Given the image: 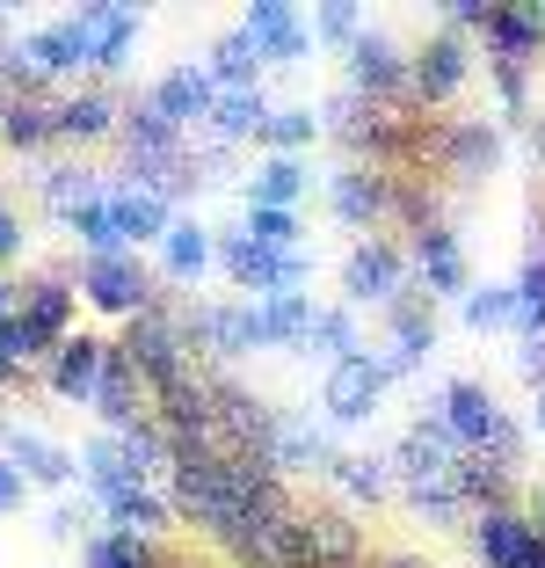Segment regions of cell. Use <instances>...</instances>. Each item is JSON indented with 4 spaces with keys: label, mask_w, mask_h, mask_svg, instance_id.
I'll return each instance as SVG.
<instances>
[{
    "label": "cell",
    "mask_w": 545,
    "mask_h": 568,
    "mask_svg": "<svg viewBox=\"0 0 545 568\" xmlns=\"http://www.w3.org/2000/svg\"><path fill=\"white\" fill-rule=\"evenodd\" d=\"M436 423L451 430V445H459V452H487V459H502V467H516V459H524L516 423L502 416V402L480 379H451L444 394H436Z\"/></svg>",
    "instance_id": "obj_1"
},
{
    "label": "cell",
    "mask_w": 545,
    "mask_h": 568,
    "mask_svg": "<svg viewBox=\"0 0 545 568\" xmlns=\"http://www.w3.org/2000/svg\"><path fill=\"white\" fill-rule=\"evenodd\" d=\"M116 357L146 379V394H161V386H175L182 372H189V343H182V314H167L161 300L146 306V314L132 321V335L116 343Z\"/></svg>",
    "instance_id": "obj_2"
},
{
    "label": "cell",
    "mask_w": 545,
    "mask_h": 568,
    "mask_svg": "<svg viewBox=\"0 0 545 568\" xmlns=\"http://www.w3.org/2000/svg\"><path fill=\"white\" fill-rule=\"evenodd\" d=\"M408 81H414V59L393 44V37L363 30L357 44H349V95H363L371 110H393V102L408 95Z\"/></svg>",
    "instance_id": "obj_3"
},
{
    "label": "cell",
    "mask_w": 545,
    "mask_h": 568,
    "mask_svg": "<svg viewBox=\"0 0 545 568\" xmlns=\"http://www.w3.org/2000/svg\"><path fill=\"white\" fill-rule=\"evenodd\" d=\"M342 292H349V306H393V300H408V248H393L385 234L357 241L349 263H342Z\"/></svg>",
    "instance_id": "obj_4"
},
{
    "label": "cell",
    "mask_w": 545,
    "mask_h": 568,
    "mask_svg": "<svg viewBox=\"0 0 545 568\" xmlns=\"http://www.w3.org/2000/svg\"><path fill=\"white\" fill-rule=\"evenodd\" d=\"M81 292L102 306V314H124V321H138L153 306V277L138 270V255H88Z\"/></svg>",
    "instance_id": "obj_5"
},
{
    "label": "cell",
    "mask_w": 545,
    "mask_h": 568,
    "mask_svg": "<svg viewBox=\"0 0 545 568\" xmlns=\"http://www.w3.org/2000/svg\"><path fill=\"white\" fill-rule=\"evenodd\" d=\"M66 321H73V292L59 277H37L22 284V357H59V343H66Z\"/></svg>",
    "instance_id": "obj_6"
},
{
    "label": "cell",
    "mask_w": 545,
    "mask_h": 568,
    "mask_svg": "<svg viewBox=\"0 0 545 568\" xmlns=\"http://www.w3.org/2000/svg\"><path fill=\"white\" fill-rule=\"evenodd\" d=\"M291 547H298V568H363V539L342 510H298Z\"/></svg>",
    "instance_id": "obj_7"
},
{
    "label": "cell",
    "mask_w": 545,
    "mask_h": 568,
    "mask_svg": "<svg viewBox=\"0 0 545 568\" xmlns=\"http://www.w3.org/2000/svg\"><path fill=\"white\" fill-rule=\"evenodd\" d=\"M459 459L465 452L451 445V430L436 416H422V423H408V437L393 445V474H400V488H422V481H451L459 474Z\"/></svg>",
    "instance_id": "obj_8"
},
{
    "label": "cell",
    "mask_w": 545,
    "mask_h": 568,
    "mask_svg": "<svg viewBox=\"0 0 545 568\" xmlns=\"http://www.w3.org/2000/svg\"><path fill=\"white\" fill-rule=\"evenodd\" d=\"M385 365L371 351H357V357H342V365H328V386H320V408H328L335 423H363L371 408H379V394H385Z\"/></svg>",
    "instance_id": "obj_9"
},
{
    "label": "cell",
    "mask_w": 545,
    "mask_h": 568,
    "mask_svg": "<svg viewBox=\"0 0 545 568\" xmlns=\"http://www.w3.org/2000/svg\"><path fill=\"white\" fill-rule=\"evenodd\" d=\"M465 73H473V44H465L459 30H436L430 44L414 51V81H408V95L414 102H451L465 88Z\"/></svg>",
    "instance_id": "obj_10"
},
{
    "label": "cell",
    "mask_w": 545,
    "mask_h": 568,
    "mask_svg": "<svg viewBox=\"0 0 545 568\" xmlns=\"http://www.w3.org/2000/svg\"><path fill=\"white\" fill-rule=\"evenodd\" d=\"M473 547L487 568H538L545 539L531 532L524 510H487V518H473Z\"/></svg>",
    "instance_id": "obj_11"
},
{
    "label": "cell",
    "mask_w": 545,
    "mask_h": 568,
    "mask_svg": "<svg viewBox=\"0 0 545 568\" xmlns=\"http://www.w3.org/2000/svg\"><path fill=\"white\" fill-rule=\"evenodd\" d=\"M110 351H116V343H102V335H66L59 357H51V394L88 408V402H95V386H102V372H110Z\"/></svg>",
    "instance_id": "obj_12"
},
{
    "label": "cell",
    "mask_w": 545,
    "mask_h": 568,
    "mask_svg": "<svg viewBox=\"0 0 545 568\" xmlns=\"http://www.w3.org/2000/svg\"><path fill=\"white\" fill-rule=\"evenodd\" d=\"M153 110H161L167 124H175V132H189V124H204L212 118V102H218V81L204 67H175V73H161V81H153Z\"/></svg>",
    "instance_id": "obj_13"
},
{
    "label": "cell",
    "mask_w": 545,
    "mask_h": 568,
    "mask_svg": "<svg viewBox=\"0 0 545 568\" xmlns=\"http://www.w3.org/2000/svg\"><path fill=\"white\" fill-rule=\"evenodd\" d=\"M408 270L422 284H430V300H451V292H473V277H465V255H459V234H444V226H422L408 248Z\"/></svg>",
    "instance_id": "obj_14"
},
{
    "label": "cell",
    "mask_w": 545,
    "mask_h": 568,
    "mask_svg": "<svg viewBox=\"0 0 545 568\" xmlns=\"http://www.w3.org/2000/svg\"><path fill=\"white\" fill-rule=\"evenodd\" d=\"M328 204H335V219H349V226L371 234V226L393 219V175H379V168H349V175H335Z\"/></svg>",
    "instance_id": "obj_15"
},
{
    "label": "cell",
    "mask_w": 545,
    "mask_h": 568,
    "mask_svg": "<svg viewBox=\"0 0 545 568\" xmlns=\"http://www.w3.org/2000/svg\"><path fill=\"white\" fill-rule=\"evenodd\" d=\"M320 306L306 300V292H277V300H248V335L255 351H284V343H306V328H313Z\"/></svg>",
    "instance_id": "obj_16"
},
{
    "label": "cell",
    "mask_w": 545,
    "mask_h": 568,
    "mask_svg": "<svg viewBox=\"0 0 545 568\" xmlns=\"http://www.w3.org/2000/svg\"><path fill=\"white\" fill-rule=\"evenodd\" d=\"M0 459H8V467H16L30 488H66L73 467H81L73 452L44 445V437H30V430H8V423H0Z\"/></svg>",
    "instance_id": "obj_17"
},
{
    "label": "cell",
    "mask_w": 545,
    "mask_h": 568,
    "mask_svg": "<svg viewBox=\"0 0 545 568\" xmlns=\"http://www.w3.org/2000/svg\"><path fill=\"white\" fill-rule=\"evenodd\" d=\"M240 30H248V37H255V51H263V59H277V67L306 59V44H313V30H306V22H298L284 0H255Z\"/></svg>",
    "instance_id": "obj_18"
},
{
    "label": "cell",
    "mask_w": 545,
    "mask_h": 568,
    "mask_svg": "<svg viewBox=\"0 0 545 568\" xmlns=\"http://www.w3.org/2000/svg\"><path fill=\"white\" fill-rule=\"evenodd\" d=\"M73 22H81V37H88V67H95V73L124 67V51H132V37H138L132 8H81Z\"/></svg>",
    "instance_id": "obj_19"
},
{
    "label": "cell",
    "mask_w": 545,
    "mask_h": 568,
    "mask_svg": "<svg viewBox=\"0 0 545 568\" xmlns=\"http://www.w3.org/2000/svg\"><path fill=\"white\" fill-rule=\"evenodd\" d=\"M487 59H510V67H524L531 51L545 44V16L538 8H510V0H495V16H487Z\"/></svg>",
    "instance_id": "obj_20"
},
{
    "label": "cell",
    "mask_w": 545,
    "mask_h": 568,
    "mask_svg": "<svg viewBox=\"0 0 545 568\" xmlns=\"http://www.w3.org/2000/svg\"><path fill=\"white\" fill-rule=\"evenodd\" d=\"M138 402H146V379L110 351V372H102V386H95V402H88V408H95L110 430H132V423H146V408H138Z\"/></svg>",
    "instance_id": "obj_21"
},
{
    "label": "cell",
    "mask_w": 545,
    "mask_h": 568,
    "mask_svg": "<svg viewBox=\"0 0 545 568\" xmlns=\"http://www.w3.org/2000/svg\"><path fill=\"white\" fill-rule=\"evenodd\" d=\"M263 124H269V95H263V88H218L204 132H212L218 146H233V139H255Z\"/></svg>",
    "instance_id": "obj_22"
},
{
    "label": "cell",
    "mask_w": 545,
    "mask_h": 568,
    "mask_svg": "<svg viewBox=\"0 0 545 568\" xmlns=\"http://www.w3.org/2000/svg\"><path fill=\"white\" fill-rule=\"evenodd\" d=\"M22 59H30L44 81H51V73L88 67V37H81V22L66 16V22H44V30H30V37H22Z\"/></svg>",
    "instance_id": "obj_23"
},
{
    "label": "cell",
    "mask_w": 545,
    "mask_h": 568,
    "mask_svg": "<svg viewBox=\"0 0 545 568\" xmlns=\"http://www.w3.org/2000/svg\"><path fill=\"white\" fill-rule=\"evenodd\" d=\"M110 204H116V234H124V248H138V241H167V226H175L167 197H153V190H138V183L110 190Z\"/></svg>",
    "instance_id": "obj_24"
},
{
    "label": "cell",
    "mask_w": 545,
    "mask_h": 568,
    "mask_svg": "<svg viewBox=\"0 0 545 568\" xmlns=\"http://www.w3.org/2000/svg\"><path fill=\"white\" fill-rule=\"evenodd\" d=\"M510 474L516 467H502V459H487V452H465V459H459L465 510H473V518H487V510H516V503H510Z\"/></svg>",
    "instance_id": "obj_25"
},
{
    "label": "cell",
    "mask_w": 545,
    "mask_h": 568,
    "mask_svg": "<svg viewBox=\"0 0 545 568\" xmlns=\"http://www.w3.org/2000/svg\"><path fill=\"white\" fill-rule=\"evenodd\" d=\"M269 467H277V474L335 467V452H328V437H320L313 423H298V416H277V430H269Z\"/></svg>",
    "instance_id": "obj_26"
},
{
    "label": "cell",
    "mask_w": 545,
    "mask_h": 568,
    "mask_svg": "<svg viewBox=\"0 0 545 568\" xmlns=\"http://www.w3.org/2000/svg\"><path fill=\"white\" fill-rule=\"evenodd\" d=\"M385 328H393V357H400L408 372L436 351V314H430V300H414V292L385 306Z\"/></svg>",
    "instance_id": "obj_27"
},
{
    "label": "cell",
    "mask_w": 545,
    "mask_h": 568,
    "mask_svg": "<svg viewBox=\"0 0 545 568\" xmlns=\"http://www.w3.org/2000/svg\"><path fill=\"white\" fill-rule=\"evenodd\" d=\"M0 139H8V146H44V139H59V102L51 95H8L0 102Z\"/></svg>",
    "instance_id": "obj_28"
},
{
    "label": "cell",
    "mask_w": 545,
    "mask_h": 568,
    "mask_svg": "<svg viewBox=\"0 0 545 568\" xmlns=\"http://www.w3.org/2000/svg\"><path fill=\"white\" fill-rule=\"evenodd\" d=\"M212 234H204L197 219H175V226H167V241H161V270L167 277H204V270H212Z\"/></svg>",
    "instance_id": "obj_29"
},
{
    "label": "cell",
    "mask_w": 545,
    "mask_h": 568,
    "mask_svg": "<svg viewBox=\"0 0 545 568\" xmlns=\"http://www.w3.org/2000/svg\"><path fill=\"white\" fill-rule=\"evenodd\" d=\"M102 510H110V525L124 539H161V525H167V510H175V503H161L153 488H124V496H110Z\"/></svg>",
    "instance_id": "obj_30"
},
{
    "label": "cell",
    "mask_w": 545,
    "mask_h": 568,
    "mask_svg": "<svg viewBox=\"0 0 545 568\" xmlns=\"http://www.w3.org/2000/svg\"><path fill=\"white\" fill-rule=\"evenodd\" d=\"M444 161H451V175H487V168L502 161L495 124H451L444 132Z\"/></svg>",
    "instance_id": "obj_31"
},
{
    "label": "cell",
    "mask_w": 545,
    "mask_h": 568,
    "mask_svg": "<svg viewBox=\"0 0 545 568\" xmlns=\"http://www.w3.org/2000/svg\"><path fill=\"white\" fill-rule=\"evenodd\" d=\"M335 488L357 503H379L385 488H393V459H371V452H335Z\"/></svg>",
    "instance_id": "obj_32"
},
{
    "label": "cell",
    "mask_w": 545,
    "mask_h": 568,
    "mask_svg": "<svg viewBox=\"0 0 545 568\" xmlns=\"http://www.w3.org/2000/svg\"><path fill=\"white\" fill-rule=\"evenodd\" d=\"M204 73H212L218 88H255V73H263V51H255L248 30H226V37L212 44V67H204Z\"/></svg>",
    "instance_id": "obj_33"
},
{
    "label": "cell",
    "mask_w": 545,
    "mask_h": 568,
    "mask_svg": "<svg viewBox=\"0 0 545 568\" xmlns=\"http://www.w3.org/2000/svg\"><path fill=\"white\" fill-rule=\"evenodd\" d=\"M102 132H116L110 88H81L73 102H59V139H102Z\"/></svg>",
    "instance_id": "obj_34"
},
{
    "label": "cell",
    "mask_w": 545,
    "mask_h": 568,
    "mask_svg": "<svg viewBox=\"0 0 545 568\" xmlns=\"http://www.w3.org/2000/svg\"><path fill=\"white\" fill-rule=\"evenodd\" d=\"M66 226H73V241H81L88 255H132V248H124V234H116V204H110V190H102V197H88L81 212L66 219Z\"/></svg>",
    "instance_id": "obj_35"
},
{
    "label": "cell",
    "mask_w": 545,
    "mask_h": 568,
    "mask_svg": "<svg viewBox=\"0 0 545 568\" xmlns=\"http://www.w3.org/2000/svg\"><path fill=\"white\" fill-rule=\"evenodd\" d=\"M298 190H306V168H298L291 153H269V161L255 168V190H248V204H269V212H291V204H298Z\"/></svg>",
    "instance_id": "obj_36"
},
{
    "label": "cell",
    "mask_w": 545,
    "mask_h": 568,
    "mask_svg": "<svg viewBox=\"0 0 545 568\" xmlns=\"http://www.w3.org/2000/svg\"><path fill=\"white\" fill-rule=\"evenodd\" d=\"M88 568H175L153 539H124V532H95L88 539Z\"/></svg>",
    "instance_id": "obj_37"
},
{
    "label": "cell",
    "mask_w": 545,
    "mask_h": 568,
    "mask_svg": "<svg viewBox=\"0 0 545 568\" xmlns=\"http://www.w3.org/2000/svg\"><path fill=\"white\" fill-rule=\"evenodd\" d=\"M306 351H320L328 365L357 357V351H363V343H357V314H349V306H320L313 328H306Z\"/></svg>",
    "instance_id": "obj_38"
},
{
    "label": "cell",
    "mask_w": 545,
    "mask_h": 568,
    "mask_svg": "<svg viewBox=\"0 0 545 568\" xmlns=\"http://www.w3.org/2000/svg\"><path fill=\"white\" fill-rule=\"evenodd\" d=\"M313 132H320V118L306 110V102H291V110H269V124L255 139H263L269 153H291V161H298V146H313Z\"/></svg>",
    "instance_id": "obj_39"
},
{
    "label": "cell",
    "mask_w": 545,
    "mask_h": 568,
    "mask_svg": "<svg viewBox=\"0 0 545 568\" xmlns=\"http://www.w3.org/2000/svg\"><path fill=\"white\" fill-rule=\"evenodd\" d=\"M465 328H516V284H473L465 292Z\"/></svg>",
    "instance_id": "obj_40"
},
{
    "label": "cell",
    "mask_w": 545,
    "mask_h": 568,
    "mask_svg": "<svg viewBox=\"0 0 545 568\" xmlns=\"http://www.w3.org/2000/svg\"><path fill=\"white\" fill-rule=\"evenodd\" d=\"M240 234L269 255H298V212H269V204H248V226Z\"/></svg>",
    "instance_id": "obj_41"
},
{
    "label": "cell",
    "mask_w": 545,
    "mask_h": 568,
    "mask_svg": "<svg viewBox=\"0 0 545 568\" xmlns=\"http://www.w3.org/2000/svg\"><path fill=\"white\" fill-rule=\"evenodd\" d=\"M88 197H102V183L88 175V168H51V175H44V204H51L59 219H73Z\"/></svg>",
    "instance_id": "obj_42"
},
{
    "label": "cell",
    "mask_w": 545,
    "mask_h": 568,
    "mask_svg": "<svg viewBox=\"0 0 545 568\" xmlns=\"http://www.w3.org/2000/svg\"><path fill=\"white\" fill-rule=\"evenodd\" d=\"M516 328H524V343L545 335V255H531V270L516 277Z\"/></svg>",
    "instance_id": "obj_43"
},
{
    "label": "cell",
    "mask_w": 545,
    "mask_h": 568,
    "mask_svg": "<svg viewBox=\"0 0 545 568\" xmlns=\"http://www.w3.org/2000/svg\"><path fill=\"white\" fill-rule=\"evenodd\" d=\"M408 503L422 510V518H459V510H465L459 474H451V481H422V488H408Z\"/></svg>",
    "instance_id": "obj_44"
},
{
    "label": "cell",
    "mask_w": 545,
    "mask_h": 568,
    "mask_svg": "<svg viewBox=\"0 0 545 568\" xmlns=\"http://www.w3.org/2000/svg\"><path fill=\"white\" fill-rule=\"evenodd\" d=\"M313 30L320 37H328V44H357V8H349V0H328V8H320V16H313Z\"/></svg>",
    "instance_id": "obj_45"
},
{
    "label": "cell",
    "mask_w": 545,
    "mask_h": 568,
    "mask_svg": "<svg viewBox=\"0 0 545 568\" xmlns=\"http://www.w3.org/2000/svg\"><path fill=\"white\" fill-rule=\"evenodd\" d=\"M22 365H30V357H22V328H16V321H0V379H16Z\"/></svg>",
    "instance_id": "obj_46"
},
{
    "label": "cell",
    "mask_w": 545,
    "mask_h": 568,
    "mask_svg": "<svg viewBox=\"0 0 545 568\" xmlns=\"http://www.w3.org/2000/svg\"><path fill=\"white\" fill-rule=\"evenodd\" d=\"M502 81V110H524V67H510V59H487Z\"/></svg>",
    "instance_id": "obj_47"
},
{
    "label": "cell",
    "mask_w": 545,
    "mask_h": 568,
    "mask_svg": "<svg viewBox=\"0 0 545 568\" xmlns=\"http://www.w3.org/2000/svg\"><path fill=\"white\" fill-rule=\"evenodd\" d=\"M22 496H30V481H22V474L0 459V510H22Z\"/></svg>",
    "instance_id": "obj_48"
},
{
    "label": "cell",
    "mask_w": 545,
    "mask_h": 568,
    "mask_svg": "<svg viewBox=\"0 0 545 568\" xmlns=\"http://www.w3.org/2000/svg\"><path fill=\"white\" fill-rule=\"evenodd\" d=\"M8 255H22V219L0 204V263H8Z\"/></svg>",
    "instance_id": "obj_49"
},
{
    "label": "cell",
    "mask_w": 545,
    "mask_h": 568,
    "mask_svg": "<svg viewBox=\"0 0 545 568\" xmlns=\"http://www.w3.org/2000/svg\"><path fill=\"white\" fill-rule=\"evenodd\" d=\"M524 379L545 394V335H531V343H524Z\"/></svg>",
    "instance_id": "obj_50"
},
{
    "label": "cell",
    "mask_w": 545,
    "mask_h": 568,
    "mask_svg": "<svg viewBox=\"0 0 545 568\" xmlns=\"http://www.w3.org/2000/svg\"><path fill=\"white\" fill-rule=\"evenodd\" d=\"M73 532H81V510H73V503H66V510H51V539H73Z\"/></svg>",
    "instance_id": "obj_51"
},
{
    "label": "cell",
    "mask_w": 545,
    "mask_h": 568,
    "mask_svg": "<svg viewBox=\"0 0 545 568\" xmlns=\"http://www.w3.org/2000/svg\"><path fill=\"white\" fill-rule=\"evenodd\" d=\"M0 102H8V44H0Z\"/></svg>",
    "instance_id": "obj_52"
},
{
    "label": "cell",
    "mask_w": 545,
    "mask_h": 568,
    "mask_svg": "<svg viewBox=\"0 0 545 568\" xmlns=\"http://www.w3.org/2000/svg\"><path fill=\"white\" fill-rule=\"evenodd\" d=\"M531 139H538V161H545V118H538V132H531Z\"/></svg>",
    "instance_id": "obj_53"
},
{
    "label": "cell",
    "mask_w": 545,
    "mask_h": 568,
    "mask_svg": "<svg viewBox=\"0 0 545 568\" xmlns=\"http://www.w3.org/2000/svg\"><path fill=\"white\" fill-rule=\"evenodd\" d=\"M538 437H545V394H538Z\"/></svg>",
    "instance_id": "obj_54"
},
{
    "label": "cell",
    "mask_w": 545,
    "mask_h": 568,
    "mask_svg": "<svg viewBox=\"0 0 545 568\" xmlns=\"http://www.w3.org/2000/svg\"><path fill=\"white\" fill-rule=\"evenodd\" d=\"M175 568H182V561H175Z\"/></svg>",
    "instance_id": "obj_55"
}]
</instances>
